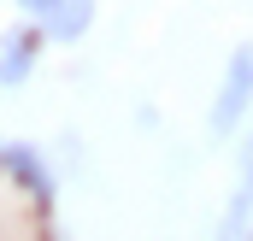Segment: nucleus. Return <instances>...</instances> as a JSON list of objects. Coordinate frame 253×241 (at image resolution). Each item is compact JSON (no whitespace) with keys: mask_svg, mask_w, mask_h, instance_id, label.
Wrapping results in <instances>:
<instances>
[{"mask_svg":"<svg viewBox=\"0 0 253 241\" xmlns=\"http://www.w3.org/2000/svg\"><path fill=\"white\" fill-rule=\"evenodd\" d=\"M253 106V47H236L230 53V71H224V82H218V100H212V129L218 135H230L242 112Z\"/></svg>","mask_w":253,"mask_h":241,"instance_id":"f257e3e1","label":"nucleus"},{"mask_svg":"<svg viewBox=\"0 0 253 241\" xmlns=\"http://www.w3.org/2000/svg\"><path fill=\"white\" fill-rule=\"evenodd\" d=\"M24 24H30L42 41H77V36L94 24V6H83V0H36Z\"/></svg>","mask_w":253,"mask_h":241,"instance_id":"f03ea898","label":"nucleus"},{"mask_svg":"<svg viewBox=\"0 0 253 241\" xmlns=\"http://www.w3.org/2000/svg\"><path fill=\"white\" fill-rule=\"evenodd\" d=\"M42 59V36L30 30V24H12L6 36H0V88H18L30 71Z\"/></svg>","mask_w":253,"mask_h":241,"instance_id":"7ed1b4c3","label":"nucleus"},{"mask_svg":"<svg viewBox=\"0 0 253 241\" xmlns=\"http://www.w3.org/2000/svg\"><path fill=\"white\" fill-rule=\"evenodd\" d=\"M0 159L12 165V177L24 182L30 194H42V200L53 194V177H47V165H42V153H36V147H18V141H12V147H0Z\"/></svg>","mask_w":253,"mask_h":241,"instance_id":"20e7f679","label":"nucleus"},{"mask_svg":"<svg viewBox=\"0 0 253 241\" xmlns=\"http://www.w3.org/2000/svg\"><path fill=\"white\" fill-rule=\"evenodd\" d=\"M253 212V141L242 147V177H236V200H230V212H224V236H236L242 224H248Z\"/></svg>","mask_w":253,"mask_h":241,"instance_id":"39448f33","label":"nucleus"}]
</instances>
